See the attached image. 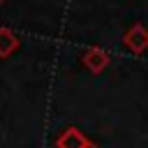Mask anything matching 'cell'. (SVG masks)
Wrapping results in <instances>:
<instances>
[{"label": "cell", "mask_w": 148, "mask_h": 148, "mask_svg": "<svg viewBox=\"0 0 148 148\" xmlns=\"http://www.w3.org/2000/svg\"><path fill=\"white\" fill-rule=\"evenodd\" d=\"M81 62H83V67H86L88 72H92V74H102V72L109 67L111 56H109V51H104L102 46H90V49L81 56Z\"/></svg>", "instance_id": "obj_2"}, {"label": "cell", "mask_w": 148, "mask_h": 148, "mask_svg": "<svg viewBox=\"0 0 148 148\" xmlns=\"http://www.w3.org/2000/svg\"><path fill=\"white\" fill-rule=\"evenodd\" d=\"M90 143V139L79 130V127H67L58 139H56V148H86Z\"/></svg>", "instance_id": "obj_3"}, {"label": "cell", "mask_w": 148, "mask_h": 148, "mask_svg": "<svg viewBox=\"0 0 148 148\" xmlns=\"http://www.w3.org/2000/svg\"><path fill=\"white\" fill-rule=\"evenodd\" d=\"M18 46H21L18 35L12 28H0V58H9Z\"/></svg>", "instance_id": "obj_4"}, {"label": "cell", "mask_w": 148, "mask_h": 148, "mask_svg": "<svg viewBox=\"0 0 148 148\" xmlns=\"http://www.w3.org/2000/svg\"><path fill=\"white\" fill-rule=\"evenodd\" d=\"M0 2H5V0H0Z\"/></svg>", "instance_id": "obj_6"}, {"label": "cell", "mask_w": 148, "mask_h": 148, "mask_svg": "<svg viewBox=\"0 0 148 148\" xmlns=\"http://www.w3.org/2000/svg\"><path fill=\"white\" fill-rule=\"evenodd\" d=\"M123 44L134 53V56H141L146 49H148V28L143 23H134L125 35H123Z\"/></svg>", "instance_id": "obj_1"}, {"label": "cell", "mask_w": 148, "mask_h": 148, "mask_svg": "<svg viewBox=\"0 0 148 148\" xmlns=\"http://www.w3.org/2000/svg\"><path fill=\"white\" fill-rule=\"evenodd\" d=\"M86 148H99V146H97V143H92V141H90V143H88V146H86Z\"/></svg>", "instance_id": "obj_5"}]
</instances>
